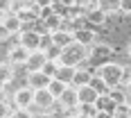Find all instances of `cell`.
Returning <instances> with one entry per match:
<instances>
[{"instance_id":"obj_12","label":"cell","mask_w":131,"mask_h":118,"mask_svg":"<svg viewBox=\"0 0 131 118\" xmlns=\"http://www.w3.org/2000/svg\"><path fill=\"white\" fill-rule=\"evenodd\" d=\"M48 61V52H43V50H34V52H29V59H27V73H32V70H41L43 64Z\"/></svg>"},{"instance_id":"obj_18","label":"cell","mask_w":131,"mask_h":118,"mask_svg":"<svg viewBox=\"0 0 131 118\" xmlns=\"http://www.w3.org/2000/svg\"><path fill=\"white\" fill-rule=\"evenodd\" d=\"M72 77H75V68H70V66H59V70L54 75V79L63 82L66 86H72Z\"/></svg>"},{"instance_id":"obj_2","label":"cell","mask_w":131,"mask_h":118,"mask_svg":"<svg viewBox=\"0 0 131 118\" xmlns=\"http://www.w3.org/2000/svg\"><path fill=\"white\" fill-rule=\"evenodd\" d=\"M95 75H100V77L104 79L108 89L122 86V66L115 64V61H104V64H100Z\"/></svg>"},{"instance_id":"obj_27","label":"cell","mask_w":131,"mask_h":118,"mask_svg":"<svg viewBox=\"0 0 131 118\" xmlns=\"http://www.w3.org/2000/svg\"><path fill=\"white\" fill-rule=\"evenodd\" d=\"M81 9H84V14H88V12H93V9H100V2H97V0H86V2L81 5Z\"/></svg>"},{"instance_id":"obj_21","label":"cell","mask_w":131,"mask_h":118,"mask_svg":"<svg viewBox=\"0 0 131 118\" xmlns=\"http://www.w3.org/2000/svg\"><path fill=\"white\" fill-rule=\"evenodd\" d=\"M108 95L113 98V102H115V105H124V102H129V95H127V91H124L122 86L111 89V91H108Z\"/></svg>"},{"instance_id":"obj_26","label":"cell","mask_w":131,"mask_h":118,"mask_svg":"<svg viewBox=\"0 0 131 118\" xmlns=\"http://www.w3.org/2000/svg\"><path fill=\"white\" fill-rule=\"evenodd\" d=\"M50 48H52V34H50V32H45V34H41V46H39V50L48 52Z\"/></svg>"},{"instance_id":"obj_23","label":"cell","mask_w":131,"mask_h":118,"mask_svg":"<svg viewBox=\"0 0 131 118\" xmlns=\"http://www.w3.org/2000/svg\"><path fill=\"white\" fill-rule=\"evenodd\" d=\"M86 21L93 23V25H102V23H106V14L102 9H93V12L86 14Z\"/></svg>"},{"instance_id":"obj_39","label":"cell","mask_w":131,"mask_h":118,"mask_svg":"<svg viewBox=\"0 0 131 118\" xmlns=\"http://www.w3.org/2000/svg\"><path fill=\"white\" fill-rule=\"evenodd\" d=\"M127 55H129V57H131V43H129V48H127Z\"/></svg>"},{"instance_id":"obj_6","label":"cell","mask_w":131,"mask_h":118,"mask_svg":"<svg viewBox=\"0 0 131 118\" xmlns=\"http://www.w3.org/2000/svg\"><path fill=\"white\" fill-rule=\"evenodd\" d=\"M50 79L52 77H48L43 70H32V73H27V86L29 89H48V84H50Z\"/></svg>"},{"instance_id":"obj_24","label":"cell","mask_w":131,"mask_h":118,"mask_svg":"<svg viewBox=\"0 0 131 118\" xmlns=\"http://www.w3.org/2000/svg\"><path fill=\"white\" fill-rule=\"evenodd\" d=\"M91 86H93L97 93H100V95H102V93H108V91H111V89L106 86V82L100 77V75H95V73H93V77H91Z\"/></svg>"},{"instance_id":"obj_25","label":"cell","mask_w":131,"mask_h":118,"mask_svg":"<svg viewBox=\"0 0 131 118\" xmlns=\"http://www.w3.org/2000/svg\"><path fill=\"white\" fill-rule=\"evenodd\" d=\"M41 70H43L48 77H54V75H57V70H59V61H57V59H48V61L43 64Z\"/></svg>"},{"instance_id":"obj_19","label":"cell","mask_w":131,"mask_h":118,"mask_svg":"<svg viewBox=\"0 0 131 118\" xmlns=\"http://www.w3.org/2000/svg\"><path fill=\"white\" fill-rule=\"evenodd\" d=\"M14 77H16L14 75V66L9 61H0V86H7Z\"/></svg>"},{"instance_id":"obj_38","label":"cell","mask_w":131,"mask_h":118,"mask_svg":"<svg viewBox=\"0 0 131 118\" xmlns=\"http://www.w3.org/2000/svg\"><path fill=\"white\" fill-rule=\"evenodd\" d=\"M75 118H93V116H86V114H81V111H79V114H77Z\"/></svg>"},{"instance_id":"obj_22","label":"cell","mask_w":131,"mask_h":118,"mask_svg":"<svg viewBox=\"0 0 131 118\" xmlns=\"http://www.w3.org/2000/svg\"><path fill=\"white\" fill-rule=\"evenodd\" d=\"M97 2H100V9H102L106 16L120 12V0H97Z\"/></svg>"},{"instance_id":"obj_8","label":"cell","mask_w":131,"mask_h":118,"mask_svg":"<svg viewBox=\"0 0 131 118\" xmlns=\"http://www.w3.org/2000/svg\"><path fill=\"white\" fill-rule=\"evenodd\" d=\"M115 102H113V98L108 95V93H102V95H97V100H95V109L100 111V114H108V116H113L115 114Z\"/></svg>"},{"instance_id":"obj_9","label":"cell","mask_w":131,"mask_h":118,"mask_svg":"<svg viewBox=\"0 0 131 118\" xmlns=\"http://www.w3.org/2000/svg\"><path fill=\"white\" fill-rule=\"evenodd\" d=\"M97 95H100V93L95 91L91 84H86V86H79V89H77V105H95Z\"/></svg>"},{"instance_id":"obj_42","label":"cell","mask_w":131,"mask_h":118,"mask_svg":"<svg viewBox=\"0 0 131 118\" xmlns=\"http://www.w3.org/2000/svg\"><path fill=\"white\" fill-rule=\"evenodd\" d=\"M129 118H131V116H129Z\"/></svg>"},{"instance_id":"obj_36","label":"cell","mask_w":131,"mask_h":118,"mask_svg":"<svg viewBox=\"0 0 131 118\" xmlns=\"http://www.w3.org/2000/svg\"><path fill=\"white\" fill-rule=\"evenodd\" d=\"M124 91H127V95H129V100H131V82L127 84V86H124Z\"/></svg>"},{"instance_id":"obj_16","label":"cell","mask_w":131,"mask_h":118,"mask_svg":"<svg viewBox=\"0 0 131 118\" xmlns=\"http://www.w3.org/2000/svg\"><path fill=\"white\" fill-rule=\"evenodd\" d=\"M91 77L93 73L91 70H86V68H75V77H72V86L75 89H79V86H86V84H91Z\"/></svg>"},{"instance_id":"obj_15","label":"cell","mask_w":131,"mask_h":118,"mask_svg":"<svg viewBox=\"0 0 131 118\" xmlns=\"http://www.w3.org/2000/svg\"><path fill=\"white\" fill-rule=\"evenodd\" d=\"M2 23H5V27H7L9 34H20V32H23V23H20V18H18L16 14H7V16L2 18Z\"/></svg>"},{"instance_id":"obj_29","label":"cell","mask_w":131,"mask_h":118,"mask_svg":"<svg viewBox=\"0 0 131 118\" xmlns=\"http://www.w3.org/2000/svg\"><path fill=\"white\" fill-rule=\"evenodd\" d=\"M131 82V66H122V86Z\"/></svg>"},{"instance_id":"obj_34","label":"cell","mask_w":131,"mask_h":118,"mask_svg":"<svg viewBox=\"0 0 131 118\" xmlns=\"http://www.w3.org/2000/svg\"><path fill=\"white\" fill-rule=\"evenodd\" d=\"M9 37H12V34H9V32H7V27H5V23H2V21H0V41L9 39Z\"/></svg>"},{"instance_id":"obj_28","label":"cell","mask_w":131,"mask_h":118,"mask_svg":"<svg viewBox=\"0 0 131 118\" xmlns=\"http://www.w3.org/2000/svg\"><path fill=\"white\" fill-rule=\"evenodd\" d=\"M9 118H32V114H29V109H14Z\"/></svg>"},{"instance_id":"obj_11","label":"cell","mask_w":131,"mask_h":118,"mask_svg":"<svg viewBox=\"0 0 131 118\" xmlns=\"http://www.w3.org/2000/svg\"><path fill=\"white\" fill-rule=\"evenodd\" d=\"M54 100L48 89H36L34 91V107H41V109H52L54 107Z\"/></svg>"},{"instance_id":"obj_30","label":"cell","mask_w":131,"mask_h":118,"mask_svg":"<svg viewBox=\"0 0 131 118\" xmlns=\"http://www.w3.org/2000/svg\"><path fill=\"white\" fill-rule=\"evenodd\" d=\"M14 7V0H0V12L2 14H9Z\"/></svg>"},{"instance_id":"obj_37","label":"cell","mask_w":131,"mask_h":118,"mask_svg":"<svg viewBox=\"0 0 131 118\" xmlns=\"http://www.w3.org/2000/svg\"><path fill=\"white\" fill-rule=\"evenodd\" d=\"M0 102H5V89L0 86Z\"/></svg>"},{"instance_id":"obj_1","label":"cell","mask_w":131,"mask_h":118,"mask_svg":"<svg viewBox=\"0 0 131 118\" xmlns=\"http://www.w3.org/2000/svg\"><path fill=\"white\" fill-rule=\"evenodd\" d=\"M59 66H70V68H79L84 66V61H88V48L81 43H70L68 48H63L59 57H57Z\"/></svg>"},{"instance_id":"obj_5","label":"cell","mask_w":131,"mask_h":118,"mask_svg":"<svg viewBox=\"0 0 131 118\" xmlns=\"http://www.w3.org/2000/svg\"><path fill=\"white\" fill-rule=\"evenodd\" d=\"M113 55V48L108 46V43H93L91 48H88V59H93V61H102V59H108Z\"/></svg>"},{"instance_id":"obj_4","label":"cell","mask_w":131,"mask_h":118,"mask_svg":"<svg viewBox=\"0 0 131 118\" xmlns=\"http://www.w3.org/2000/svg\"><path fill=\"white\" fill-rule=\"evenodd\" d=\"M14 105H16V109H29L34 105V89H29V86L18 89L14 93Z\"/></svg>"},{"instance_id":"obj_7","label":"cell","mask_w":131,"mask_h":118,"mask_svg":"<svg viewBox=\"0 0 131 118\" xmlns=\"http://www.w3.org/2000/svg\"><path fill=\"white\" fill-rule=\"evenodd\" d=\"M70 43H75V39H72V32H70V30L61 27V30L52 32V46H54V48L63 50V48H68Z\"/></svg>"},{"instance_id":"obj_33","label":"cell","mask_w":131,"mask_h":118,"mask_svg":"<svg viewBox=\"0 0 131 118\" xmlns=\"http://www.w3.org/2000/svg\"><path fill=\"white\" fill-rule=\"evenodd\" d=\"M9 114H12V109L7 107V102H0V118H9Z\"/></svg>"},{"instance_id":"obj_41","label":"cell","mask_w":131,"mask_h":118,"mask_svg":"<svg viewBox=\"0 0 131 118\" xmlns=\"http://www.w3.org/2000/svg\"><path fill=\"white\" fill-rule=\"evenodd\" d=\"M23 2H34V0H23Z\"/></svg>"},{"instance_id":"obj_13","label":"cell","mask_w":131,"mask_h":118,"mask_svg":"<svg viewBox=\"0 0 131 118\" xmlns=\"http://www.w3.org/2000/svg\"><path fill=\"white\" fill-rule=\"evenodd\" d=\"M41 23H43V27H45V32H50V34H52V32H57V30H61V27H63L61 23H66V21H63V16H61L59 12H52L50 16L41 18Z\"/></svg>"},{"instance_id":"obj_14","label":"cell","mask_w":131,"mask_h":118,"mask_svg":"<svg viewBox=\"0 0 131 118\" xmlns=\"http://www.w3.org/2000/svg\"><path fill=\"white\" fill-rule=\"evenodd\" d=\"M72 39H75V43H81V46H86V48H91L93 43H95V32L93 30H88V27H81V30H75L72 32Z\"/></svg>"},{"instance_id":"obj_3","label":"cell","mask_w":131,"mask_h":118,"mask_svg":"<svg viewBox=\"0 0 131 118\" xmlns=\"http://www.w3.org/2000/svg\"><path fill=\"white\" fill-rule=\"evenodd\" d=\"M18 46H23V48L29 50V52L39 50V46H41V32H36V30H23V32L18 34Z\"/></svg>"},{"instance_id":"obj_20","label":"cell","mask_w":131,"mask_h":118,"mask_svg":"<svg viewBox=\"0 0 131 118\" xmlns=\"http://www.w3.org/2000/svg\"><path fill=\"white\" fill-rule=\"evenodd\" d=\"M66 89H68V86H66L63 82H59V79H50V84H48V91H50V95H52L54 100H59V98H61V95H63V91Z\"/></svg>"},{"instance_id":"obj_10","label":"cell","mask_w":131,"mask_h":118,"mask_svg":"<svg viewBox=\"0 0 131 118\" xmlns=\"http://www.w3.org/2000/svg\"><path fill=\"white\" fill-rule=\"evenodd\" d=\"M27 59H29V50H25L23 46H14V48H9V64L12 66H25L27 64Z\"/></svg>"},{"instance_id":"obj_17","label":"cell","mask_w":131,"mask_h":118,"mask_svg":"<svg viewBox=\"0 0 131 118\" xmlns=\"http://www.w3.org/2000/svg\"><path fill=\"white\" fill-rule=\"evenodd\" d=\"M59 102L63 105V109H72V107H77V89L75 86H68L63 91V95L59 98Z\"/></svg>"},{"instance_id":"obj_32","label":"cell","mask_w":131,"mask_h":118,"mask_svg":"<svg viewBox=\"0 0 131 118\" xmlns=\"http://www.w3.org/2000/svg\"><path fill=\"white\" fill-rule=\"evenodd\" d=\"M120 12L122 14H131V0H120Z\"/></svg>"},{"instance_id":"obj_31","label":"cell","mask_w":131,"mask_h":118,"mask_svg":"<svg viewBox=\"0 0 131 118\" xmlns=\"http://www.w3.org/2000/svg\"><path fill=\"white\" fill-rule=\"evenodd\" d=\"M34 5L39 9H45V7H54V0H34Z\"/></svg>"},{"instance_id":"obj_40","label":"cell","mask_w":131,"mask_h":118,"mask_svg":"<svg viewBox=\"0 0 131 118\" xmlns=\"http://www.w3.org/2000/svg\"><path fill=\"white\" fill-rule=\"evenodd\" d=\"M5 16H7V14H2V12H0V21H2V18H5Z\"/></svg>"},{"instance_id":"obj_35","label":"cell","mask_w":131,"mask_h":118,"mask_svg":"<svg viewBox=\"0 0 131 118\" xmlns=\"http://www.w3.org/2000/svg\"><path fill=\"white\" fill-rule=\"evenodd\" d=\"M34 118H54V114H39V116H34Z\"/></svg>"}]
</instances>
